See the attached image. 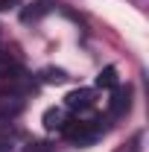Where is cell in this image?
<instances>
[{
    "instance_id": "5b68a950",
    "label": "cell",
    "mask_w": 149,
    "mask_h": 152,
    "mask_svg": "<svg viewBox=\"0 0 149 152\" xmlns=\"http://www.w3.org/2000/svg\"><path fill=\"white\" fill-rule=\"evenodd\" d=\"M0 76H26L20 61L12 53H6V50H0Z\"/></svg>"
},
{
    "instance_id": "3957f363",
    "label": "cell",
    "mask_w": 149,
    "mask_h": 152,
    "mask_svg": "<svg viewBox=\"0 0 149 152\" xmlns=\"http://www.w3.org/2000/svg\"><path fill=\"white\" fill-rule=\"evenodd\" d=\"M41 120H44V129H47V132H61L70 117H67V108H64V105H50Z\"/></svg>"
},
{
    "instance_id": "8992f818",
    "label": "cell",
    "mask_w": 149,
    "mask_h": 152,
    "mask_svg": "<svg viewBox=\"0 0 149 152\" xmlns=\"http://www.w3.org/2000/svg\"><path fill=\"white\" fill-rule=\"evenodd\" d=\"M96 88H117V70L114 67H102L96 73Z\"/></svg>"
},
{
    "instance_id": "8fae6325",
    "label": "cell",
    "mask_w": 149,
    "mask_h": 152,
    "mask_svg": "<svg viewBox=\"0 0 149 152\" xmlns=\"http://www.w3.org/2000/svg\"><path fill=\"white\" fill-rule=\"evenodd\" d=\"M20 0H0V12H9V9H15Z\"/></svg>"
},
{
    "instance_id": "7c38bea8",
    "label": "cell",
    "mask_w": 149,
    "mask_h": 152,
    "mask_svg": "<svg viewBox=\"0 0 149 152\" xmlns=\"http://www.w3.org/2000/svg\"><path fill=\"white\" fill-rule=\"evenodd\" d=\"M0 38H3V29H0Z\"/></svg>"
},
{
    "instance_id": "277c9868",
    "label": "cell",
    "mask_w": 149,
    "mask_h": 152,
    "mask_svg": "<svg viewBox=\"0 0 149 152\" xmlns=\"http://www.w3.org/2000/svg\"><path fill=\"white\" fill-rule=\"evenodd\" d=\"M129 105H131V91L117 85L111 99H108V114H111V117H123V114L129 111Z\"/></svg>"
},
{
    "instance_id": "30bf717a",
    "label": "cell",
    "mask_w": 149,
    "mask_h": 152,
    "mask_svg": "<svg viewBox=\"0 0 149 152\" xmlns=\"http://www.w3.org/2000/svg\"><path fill=\"white\" fill-rule=\"evenodd\" d=\"M0 152H12V137L0 134Z\"/></svg>"
},
{
    "instance_id": "ba28073f",
    "label": "cell",
    "mask_w": 149,
    "mask_h": 152,
    "mask_svg": "<svg viewBox=\"0 0 149 152\" xmlns=\"http://www.w3.org/2000/svg\"><path fill=\"white\" fill-rule=\"evenodd\" d=\"M41 82H50V85H61V82H67V73L64 70H53V67H47V70H41Z\"/></svg>"
},
{
    "instance_id": "52a82bcc",
    "label": "cell",
    "mask_w": 149,
    "mask_h": 152,
    "mask_svg": "<svg viewBox=\"0 0 149 152\" xmlns=\"http://www.w3.org/2000/svg\"><path fill=\"white\" fill-rule=\"evenodd\" d=\"M29 6H32V9H26V12H23V20H26V23H29V20H38L41 15H47V12H50V6H47L44 0H38V3H29Z\"/></svg>"
},
{
    "instance_id": "6da1fadb",
    "label": "cell",
    "mask_w": 149,
    "mask_h": 152,
    "mask_svg": "<svg viewBox=\"0 0 149 152\" xmlns=\"http://www.w3.org/2000/svg\"><path fill=\"white\" fill-rule=\"evenodd\" d=\"M102 120H85V117H73L67 120V126L61 129V134L70 140V143H79V146H88L93 143L99 134H102Z\"/></svg>"
},
{
    "instance_id": "7a4b0ae2",
    "label": "cell",
    "mask_w": 149,
    "mask_h": 152,
    "mask_svg": "<svg viewBox=\"0 0 149 152\" xmlns=\"http://www.w3.org/2000/svg\"><path fill=\"white\" fill-rule=\"evenodd\" d=\"M93 102H96V94H93L91 88H76V91H70V94L64 96V108L67 111H76V114L91 111Z\"/></svg>"
},
{
    "instance_id": "9c48e42d",
    "label": "cell",
    "mask_w": 149,
    "mask_h": 152,
    "mask_svg": "<svg viewBox=\"0 0 149 152\" xmlns=\"http://www.w3.org/2000/svg\"><path fill=\"white\" fill-rule=\"evenodd\" d=\"M140 149H143V132H137L134 137H129L126 143H120L114 152H140Z\"/></svg>"
}]
</instances>
